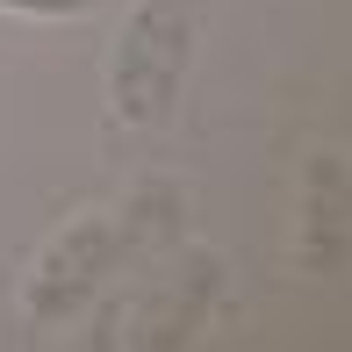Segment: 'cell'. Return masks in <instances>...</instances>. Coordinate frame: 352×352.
I'll return each mask as SVG.
<instances>
[{"label": "cell", "mask_w": 352, "mask_h": 352, "mask_svg": "<svg viewBox=\"0 0 352 352\" xmlns=\"http://www.w3.org/2000/svg\"><path fill=\"white\" fill-rule=\"evenodd\" d=\"M195 36L201 14L187 0H144V8L122 22L116 58H108V101H116V122H166L173 101H180V79L195 65Z\"/></svg>", "instance_id": "1"}, {"label": "cell", "mask_w": 352, "mask_h": 352, "mask_svg": "<svg viewBox=\"0 0 352 352\" xmlns=\"http://www.w3.org/2000/svg\"><path fill=\"white\" fill-rule=\"evenodd\" d=\"M116 252H122V223L116 216H79L72 230H58L51 252L36 259V274H29V316L36 324L72 316L94 295V280L116 266Z\"/></svg>", "instance_id": "2"}, {"label": "cell", "mask_w": 352, "mask_h": 352, "mask_svg": "<svg viewBox=\"0 0 352 352\" xmlns=\"http://www.w3.org/2000/svg\"><path fill=\"white\" fill-rule=\"evenodd\" d=\"M302 259L309 274H338L345 259V158L316 151L302 173Z\"/></svg>", "instance_id": "3"}, {"label": "cell", "mask_w": 352, "mask_h": 352, "mask_svg": "<svg viewBox=\"0 0 352 352\" xmlns=\"http://www.w3.org/2000/svg\"><path fill=\"white\" fill-rule=\"evenodd\" d=\"M216 287V259H195L187 274L166 280V295L144 309V352H180V338L201 324V302Z\"/></svg>", "instance_id": "4"}, {"label": "cell", "mask_w": 352, "mask_h": 352, "mask_svg": "<svg viewBox=\"0 0 352 352\" xmlns=\"http://www.w3.org/2000/svg\"><path fill=\"white\" fill-rule=\"evenodd\" d=\"M8 14H43V22H65V14H87L101 8V0H0Z\"/></svg>", "instance_id": "5"}]
</instances>
